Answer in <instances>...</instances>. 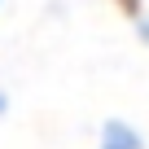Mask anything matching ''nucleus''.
<instances>
[{
	"instance_id": "3",
	"label": "nucleus",
	"mask_w": 149,
	"mask_h": 149,
	"mask_svg": "<svg viewBox=\"0 0 149 149\" xmlns=\"http://www.w3.org/2000/svg\"><path fill=\"white\" fill-rule=\"evenodd\" d=\"M5 110H9V97H5V92H0V114H5Z\"/></svg>"
},
{
	"instance_id": "2",
	"label": "nucleus",
	"mask_w": 149,
	"mask_h": 149,
	"mask_svg": "<svg viewBox=\"0 0 149 149\" xmlns=\"http://www.w3.org/2000/svg\"><path fill=\"white\" fill-rule=\"evenodd\" d=\"M136 26H140V40H145V44H149V18H140V22H136Z\"/></svg>"
},
{
	"instance_id": "1",
	"label": "nucleus",
	"mask_w": 149,
	"mask_h": 149,
	"mask_svg": "<svg viewBox=\"0 0 149 149\" xmlns=\"http://www.w3.org/2000/svg\"><path fill=\"white\" fill-rule=\"evenodd\" d=\"M97 149H145V140H140V132L127 127L123 118H110V123L101 127V145H97Z\"/></svg>"
}]
</instances>
